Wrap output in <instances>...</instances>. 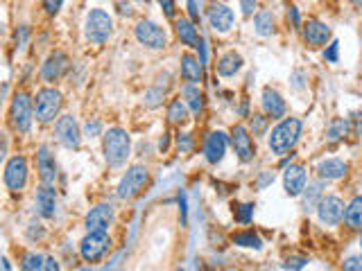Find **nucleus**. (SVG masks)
I'll return each mask as SVG.
<instances>
[{"mask_svg":"<svg viewBox=\"0 0 362 271\" xmlns=\"http://www.w3.org/2000/svg\"><path fill=\"white\" fill-rule=\"evenodd\" d=\"M301 132H304V122L299 118H281L279 125L270 132V138H268L270 151L274 156L290 154L297 147V143H299Z\"/></svg>","mask_w":362,"mask_h":271,"instance_id":"obj_1","label":"nucleus"},{"mask_svg":"<svg viewBox=\"0 0 362 271\" xmlns=\"http://www.w3.org/2000/svg\"><path fill=\"white\" fill-rule=\"evenodd\" d=\"M254 27H256V34L258 37H272L274 34V16L268 9H261L254 16Z\"/></svg>","mask_w":362,"mask_h":271,"instance_id":"obj_29","label":"nucleus"},{"mask_svg":"<svg viewBox=\"0 0 362 271\" xmlns=\"http://www.w3.org/2000/svg\"><path fill=\"white\" fill-rule=\"evenodd\" d=\"M349 175V163L342 158H324L317 165V179L322 181H339Z\"/></svg>","mask_w":362,"mask_h":271,"instance_id":"obj_20","label":"nucleus"},{"mask_svg":"<svg viewBox=\"0 0 362 271\" xmlns=\"http://www.w3.org/2000/svg\"><path fill=\"white\" fill-rule=\"evenodd\" d=\"M360 248H362V233H360Z\"/></svg>","mask_w":362,"mask_h":271,"instance_id":"obj_50","label":"nucleus"},{"mask_svg":"<svg viewBox=\"0 0 362 271\" xmlns=\"http://www.w3.org/2000/svg\"><path fill=\"white\" fill-rule=\"evenodd\" d=\"M35 115V100L25 91H18L12 97V104H9V125H12L16 134H27Z\"/></svg>","mask_w":362,"mask_h":271,"instance_id":"obj_3","label":"nucleus"},{"mask_svg":"<svg viewBox=\"0 0 362 271\" xmlns=\"http://www.w3.org/2000/svg\"><path fill=\"white\" fill-rule=\"evenodd\" d=\"M349 134H351V120H344V118H337V120H333L331 127H328V140H333V143L344 140Z\"/></svg>","mask_w":362,"mask_h":271,"instance_id":"obj_31","label":"nucleus"},{"mask_svg":"<svg viewBox=\"0 0 362 271\" xmlns=\"http://www.w3.org/2000/svg\"><path fill=\"white\" fill-rule=\"evenodd\" d=\"M145 3H147V0H145Z\"/></svg>","mask_w":362,"mask_h":271,"instance_id":"obj_51","label":"nucleus"},{"mask_svg":"<svg viewBox=\"0 0 362 271\" xmlns=\"http://www.w3.org/2000/svg\"><path fill=\"white\" fill-rule=\"evenodd\" d=\"M102 151L104 160L111 168H123L127 158L132 156V138L130 134L120 127H111L109 132H104L102 136Z\"/></svg>","mask_w":362,"mask_h":271,"instance_id":"obj_2","label":"nucleus"},{"mask_svg":"<svg viewBox=\"0 0 362 271\" xmlns=\"http://www.w3.org/2000/svg\"><path fill=\"white\" fill-rule=\"evenodd\" d=\"M61 106H63V95L57 89H41L35 100L37 120L41 125H50V122L59 120Z\"/></svg>","mask_w":362,"mask_h":271,"instance_id":"obj_4","label":"nucleus"},{"mask_svg":"<svg viewBox=\"0 0 362 271\" xmlns=\"http://www.w3.org/2000/svg\"><path fill=\"white\" fill-rule=\"evenodd\" d=\"M84 34H87V41L102 46L113 34V18L104 9H91L87 14V23H84Z\"/></svg>","mask_w":362,"mask_h":271,"instance_id":"obj_5","label":"nucleus"},{"mask_svg":"<svg viewBox=\"0 0 362 271\" xmlns=\"http://www.w3.org/2000/svg\"><path fill=\"white\" fill-rule=\"evenodd\" d=\"M324 197V181L319 179L315 183H308L306 190H304V208L306 210H317L319 201Z\"/></svg>","mask_w":362,"mask_h":271,"instance_id":"obj_27","label":"nucleus"},{"mask_svg":"<svg viewBox=\"0 0 362 271\" xmlns=\"http://www.w3.org/2000/svg\"><path fill=\"white\" fill-rule=\"evenodd\" d=\"M337 52H339V43L333 41V43H328L326 50H324V59L328 63H337Z\"/></svg>","mask_w":362,"mask_h":271,"instance_id":"obj_36","label":"nucleus"},{"mask_svg":"<svg viewBox=\"0 0 362 271\" xmlns=\"http://www.w3.org/2000/svg\"><path fill=\"white\" fill-rule=\"evenodd\" d=\"M242 57L238 52H225L220 57V61H218V75L220 77H233V75H238L240 70H242Z\"/></svg>","mask_w":362,"mask_h":271,"instance_id":"obj_25","label":"nucleus"},{"mask_svg":"<svg viewBox=\"0 0 362 271\" xmlns=\"http://www.w3.org/2000/svg\"><path fill=\"white\" fill-rule=\"evenodd\" d=\"M344 210L347 206L337 194H324L317 206V217L324 226H339L344 222Z\"/></svg>","mask_w":362,"mask_h":271,"instance_id":"obj_10","label":"nucleus"},{"mask_svg":"<svg viewBox=\"0 0 362 271\" xmlns=\"http://www.w3.org/2000/svg\"><path fill=\"white\" fill-rule=\"evenodd\" d=\"M351 5H354L356 9H362V0H349Z\"/></svg>","mask_w":362,"mask_h":271,"instance_id":"obj_49","label":"nucleus"},{"mask_svg":"<svg viewBox=\"0 0 362 271\" xmlns=\"http://www.w3.org/2000/svg\"><path fill=\"white\" fill-rule=\"evenodd\" d=\"M233 244L244 246V248H256V251L263 246L261 237L254 231H240V233H236V235H233Z\"/></svg>","mask_w":362,"mask_h":271,"instance_id":"obj_32","label":"nucleus"},{"mask_svg":"<svg viewBox=\"0 0 362 271\" xmlns=\"http://www.w3.org/2000/svg\"><path fill=\"white\" fill-rule=\"evenodd\" d=\"M55 134L57 140L68 149H77L82 145V132H80V125L73 115H61L59 120L55 122Z\"/></svg>","mask_w":362,"mask_h":271,"instance_id":"obj_14","label":"nucleus"},{"mask_svg":"<svg viewBox=\"0 0 362 271\" xmlns=\"http://www.w3.org/2000/svg\"><path fill=\"white\" fill-rule=\"evenodd\" d=\"M168 120L173 125H184L188 120V104L181 97L168 104Z\"/></svg>","mask_w":362,"mask_h":271,"instance_id":"obj_30","label":"nucleus"},{"mask_svg":"<svg viewBox=\"0 0 362 271\" xmlns=\"http://www.w3.org/2000/svg\"><path fill=\"white\" fill-rule=\"evenodd\" d=\"M116 220V208L111 203H100L95 208L89 210L87 220H84V229L89 233H102V231H109L111 224Z\"/></svg>","mask_w":362,"mask_h":271,"instance_id":"obj_12","label":"nucleus"},{"mask_svg":"<svg viewBox=\"0 0 362 271\" xmlns=\"http://www.w3.org/2000/svg\"><path fill=\"white\" fill-rule=\"evenodd\" d=\"M147 181H150V172H147V168L132 165L130 170L125 172L120 183H118V197L120 199H134V197H138V194L145 190Z\"/></svg>","mask_w":362,"mask_h":271,"instance_id":"obj_6","label":"nucleus"},{"mask_svg":"<svg viewBox=\"0 0 362 271\" xmlns=\"http://www.w3.org/2000/svg\"><path fill=\"white\" fill-rule=\"evenodd\" d=\"M272 181H274V172H265V175L261 177V181H258V188H265V186H270Z\"/></svg>","mask_w":362,"mask_h":271,"instance_id":"obj_46","label":"nucleus"},{"mask_svg":"<svg viewBox=\"0 0 362 271\" xmlns=\"http://www.w3.org/2000/svg\"><path fill=\"white\" fill-rule=\"evenodd\" d=\"M175 27H177V37L181 39V43H184V46H188V48H197L199 46L201 37H199V32H197L193 20L177 18L175 20Z\"/></svg>","mask_w":362,"mask_h":271,"instance_id":"obj_23","label":"nucleus"},{"mask_svg":"<svg viewBox=\"0 0 362 271\" xmlns=\"http://www.w3.org/2000/svg\"><path fill=\"white\" fill-rule=\"evenodd\" d=\"M240 9L244 16H251L256 12V0H240Z\"/></svg>","mask_w":362,"mask_h":271,"instance_id":"obj_43","label":"nucleus"},{"mask_svg":"<svg viewBox=\"0 0 362 271\" xmlns=\"http://www.w3.org/2000/svg\"><path fill=\"white\" fill-rule=\"evenodd\" d=\"M231 145H233V151H236V156L242 163H249V160H254V156H256V145H254L251 132L244 125H236L231 129Z\"/></svg>","mask_w":362,"mask_h":271,"instance_id":"obj_13","label":"nucleus"},{"mask_svg":"<svg viewBox=\"0 0 362 271\" xmlns=\"http://www.w3.org/2000/svg\"><path fill=\"white\" fill-rule=\"evenodd\" d=\"M109 248H111L109 233H106V231H102V233H89L80 242V256L87 260V263H100Z\"/></svg>","mask_w":362,"mask_h":271,"instance_id":"obj_8","label":"nucleus"},{"mask_svg":"<svg viewBox=\"0 0 362 271\" xmlns=\"http://www.w3.org/2000/svg\"><path fill=\"white\" fill-rule=\"evenodd\" d=\"M158 5L166 12L168 18H175L177 16V7H175V0H158Z\"/></svg>","mask_w":362,"mask_h":271,"instance_id":"obj_40","label":"nucleus"},{"mask_svg":"<svg viewBox=\"0 0 362 271\" xmlns=\"http://www.w3.org/2000/svg\"><path fill=\"white\" fill-rule=\"evenodd\" d=\"M46 269H50V271L55 269V271H57V269H59V263H57L55 258H46Z\"/></svg>","mask_w":362,"mask_h":271,"instance_id":"obj_48","label":"nucleus"},{"mask_svg":"<svg viewBox=\"0 0 362 271\" xmlns=\"http://www.w3.org/2000/svg\"><path fill=\"white\" fill-rule=\"evenodd\" d=\"M342 267L347 271H362V256H351V258H347L344 263H342Z\"/></svg>","mask_w":362,"mask_h":271,"instance_id":"obj_37","label":"nucleus"},{"mask_svg":"<svg viewBox=\"0 0 362 271\" xmlns=\"http://www.w3.org/2000/svg\"><path fill=\"white\" fill-rule=\"evenodd\" d=\"M37 210L41 217H46V220H52L57 213V192L50 183H44V186L37 190Z\"/></svg>","mask_w":362,"mask_h":271,"instance_id":"obj_22","label":"nucleus"},{"mask_svg":"<svg viewBox=\"0 0 362 271\" xmlns=\"http://www.w3.org/2000/svg\"><path fill=\"white\" fill-rule=\"evenodd\" d=\"M23 267L25 271H39V269H46V258L39 256V253H25L23 256Z\"/></svg>","mask_w":362,"mask_h":271,"instance_id":"obj_33","label":"nucleus"},{"mask_svg":"<svg viewBox=\"0 0 362 271\" xmlns=\"http://www.w3.org/2000/svg\"><path fill=\"white\" fill-rule=\"evenodd\" d=\"M177 145L181 151H188L190 147H193V138H190V134H179L177 136Z\"/></svg>","mask_w":362,"mask_h":271,"instance_id":"obj_42","label":"nucleus"},{"mask_svg":"<svg viewBox=\"0 0 362 271\" xmlns=\"http://www.w3.org/2000/svg\"><path fill=\"white\" fill-rule=\"evenodd\" d=\"M268 115H251V134L254 136H263L265 129H268Z\"/></svg>","mask_w":362,"mask_h":271,"instance_id":"obj_35","label":"nucleus"},{"mask_svg":"<svg viewBox=\"0 0 362 271\" xmlns=\"http://www.w3.org/2000/svg\"><path fill=\"white\" fill-rule=\"evenodd\" d=\"M27 175H30V168H27V160L25 156H12L7 160V165H5V172H3V181H5V186L7 190H12V192H20L25 188V183H27Z\"/></svg>","mask_w":362,"mask_h":271,"instance_id":"obj_9","label":"nucleus"},{"mask_svg":"<svg viewBox=\"0 0 362 271\" xmlns=\"http://www.w3.org/2000/svg\"><path fill=\"white\" fill-rule=\"evenodd\" d=\"M188 14H190V18H193V20H197V18H199V12H197L195 0H188Z\"/></svg>","mask_w":362,"mask_h":271,"instance_id":"obj_47","label":"nucleus"},{"mask_svg":"<svg viewBox=\"0 0 362 271\" xmlns=\"http://www.w3.org/2000/svg\"><path fill=\"white\" fill-rule=\"evenodd\" d=\"M181 95H184V102L188 104L190 111L201 113V108H204V93L199 91L197 84H186L184 91H181Z\"/></svg>","mask_w":362,"mask_h":271,"instance_id":"obj_28","label":"nucleus"},{"mask_svg":"<svg viewBox=\"0 0 362 271\" xmlns=\"http://www.w3.org/2000/svg\"><path fill=\"white\" fill-rule=\"evenodd\" d=\"M61 5H63V0H44V9L50 16H55L61 9Z\"/></svg>","mask_w":362,"mask_h":271,"instance_id":"obj_41","label":"nucleus"},{"mask_svg":"<svg viewBox=\"0 0 362 271\" xmlns=\"http://www.w3.org/2000/svg\"><path fill=\"white\" fill-rule=\"evenodd\" d=\"M233 217H236L238 224H249L254 217V203H240L233 206Z\"/></svg>","mask_w":362,"mask_h":271,"instance_id":"obj_34","label":"nucleus"},{"mask_svg":"<svg viewBox=\"0 0 362 271\" xmlns=\"http://www.w3.org/2000/svg\"><path fill=\"white\" fill-rule=\"evenodd\" d=\"M134 34H136V41L141 43V46L150 48V50L168 48V32L161 25L152 23V20H138Z\"/></svg>","mask_w":362,"mask_h":271,"instance_id":"obj_7","label":"nucleus"},{"mask_svg":"<svg viewBox=\"0 0 362 271\" xmlns=\"http://www.w3.org/2000/svg\"><path fill=\"white\" fill-rule=\"evenodd\" d=\"M156 97H163V93L158 91V89L147 93V104H150V106H158V104H161V100H156Z\"/></svg>","mask_w":362,"mask_h":271,"instance_id":"obj_44","label":"nucleus"},{"mask_svg":"<svg viewBox=\"0 0 362 271\" xmlns=\"http://www.w3.org/2000/svg\"><path fill=\"white\" fill-rule=\"evenodd\" d=\"M68 68H70L68 54L66 52H52L46 59L44 68H41V77H44V82H48V84H55L68 73Z\"/></svg>","mask_w":362,"mask_h":271,"instance_id":"obj_17","label":"nucleus"},{"mask_svg":"<svg viewBox=\"0 0 362 271\" xmlns=\"http://www.w3.org/2000/svg\"><path fill=\"white\" fill-rule=\"evenodd\" d=\"M306 263H308V258H304V256H294V258H287L283 267H285V269H304Z\"/></svg>","mask_w":362,"mask_h":271,"instance_id":"obj_39","label":"nucleus"},{"mask_svg":"<svg viewBox=\"0 0 362 271\" xmlns=\"http://www.w3.org/2000/svg\"><path fill=\"white\" fill-rule=\"evenodd\" d=\"M306 186H308V170L299 165V163L287 165L283 172V190L287 197H299V194H304Z\"/></svg>","mask_w":362,"mask_h":271,"instance_id":"obj_16","label":"nucleus"},{"mask_svg":"<svg viewBox=\"0 0 362 271\" xmlns=\"http://www.w3.org/2000/svg\"><path fill=\"white\" fill-rule=\"evenodd\" d=\"M227 147H229V138H227V134L213 132V134L206 136V143H204V158L211 163V165H218V163H220L222 158H225Z\"/></svg>","mask_w":362,"mask_h":271,"instance_id":"obj_19","label":"nucleus"},{"mask_svg":"<svg viewBox=\"0 0 362 271\" xmlns=\"http://www.w3.org/2000/svg\"><path fill=\"white\" fill-rule=\"evenodd\" d=\"M37 168H39V177L44 183H55L57 181V175H59V170H57V160H55V154H50V149L44 145V147H39L37 151Z\"/></svg>","mask_w":362,"mask_h":271,"instance_id":"obj_21","label":"nucleus"},{"mask_svg":"<svg viewBox=\"0 0 362 271\" xmlns=\"http://www.w3.org/2000/svg\"><path fill=\"white\" fill-rule=\"evenodd\" d=\"M287 20H290L294 30H301V16H299V9H297L294 5L287 7Z\"/></svg>","mask_w":362,"mask_h":271,"instance_id":"obj_38","label":"nucleus"},{"mask_svg":"<svg viewBox=\"0 0 362 271\" xmlns=\"http://www.w3.org/2000/svg\"><path fill=\"white\" fill-rule=\"evenodd\" d=\"M201 63L199 59H195L193 54H184L181 57V77L188 84H199L201 82Z\"/></svg>","mask_w":362,"mask_h":271,"instance_id":"obj_26","label":"nucleus"},{"mask_svg":"<svg viewBox=\"0 0 362 271\" xmlns=\"http://www.w3.org/2000/svg\"><path fill=\"white\" fill-rule=\"evenodd\" d=\"M344 226L349 231H358L362 233V194L354 197L347 203L344 210Z\"/></svg>","mask_w":362,"mask_h":271,"instance_id":"obj_24","label":"nucleus"},{"mask_svg":"<svg viewBox=\"0 0 362 271\" xmlns=\"http://www.w3.org/2000/svg\"><path fill=\"white\" fill-rule=\"evenodd\" d=\"M100 129H102V125H100L98 120H93V122L87 125V134H89V136H98V134H100Z\"/></svg>","mask_w":362,"mask_h":271,"instance_id":"obj_45","label":"nucleus"},{"mask_svg":"<svg viewBox=\"0 0 362 271\" xmlns=\"http://www.w3.org/2000/svg\"><path fill=\"white\" fill-rule=\"evenodd\" d=\"M301 37L308 48H324L326 43L331 41V27H328L324 20L308 18L301 25Z\"/></svg>","mask_w":362,"mask_h":271,"instance_id":"obj_15","label":"nucleus"},{"mask_svg":"<svg viewBox=\"0 0 362 271\" xmlns=\"http://www.w3.org/2000/svg\"><path fill=\"white\" fill-rule=\"evenodd\" d=\"M206 18L211 27L218 32V34H227L231 32V27L236 25V14L227 3H220V0H213L206 7Z\"/></svg>","mask_w":362,"mask_h":271,"instance_id":"obj_11","label":"nucleus"},{"mask_svg":"<svg viewBox=\"0 0 362 271\" xmlns=\"http://www.w3.org/2000/svg\"><path fill=\"white\" fill-rule=\"evenodd\" d=\"M261 104H263V111L265 115L270 118V120H281L287 113V102L283 100V95L268 86V89H263V97H261Z\"/></svg>","mask_w":362,"mask_h":271,"instance_id":"obj_18","label":"nucleus"}]
</instances>
